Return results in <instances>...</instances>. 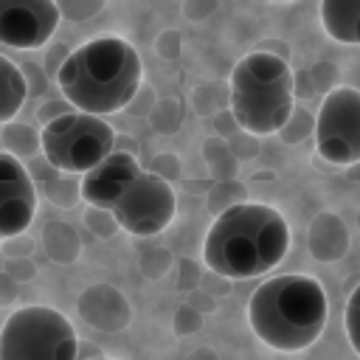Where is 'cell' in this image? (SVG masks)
I'll return each mask as SVG.
<instances>
[{
	"instance_id": "10",
	"label": "cell",
	"mask_w": 360,
	"mask_h": 360,
	"mask_svg": "<svg viewBox=\"0 0 360 360\" xmlns=\"http://www.w3.org/2000/svg\"><path fill=\"white\" fill-rule=\"evenodd\" d=\"M37 180L28 166L11 152H0V239L28 231L37 214Z\"/></svg>"
},
{
	"instance_id": "22",
	"label": "cell",
	"mask_w": 360,
	"mask_h": 360,
	"mask_svg": "<svg viewBox=\"0 0 360 360\" xmlns=\"http://www.w3.org/2000/svg\"><path fill=\"white\" fill-rule=\"evenodd\" d=\"M242 200H248L245 183H239L236 177H231V180H214V186L205 194V208L217 217V214H222L225 208H231V205H236Z\"/></svg>"
},
{
	"instance_id": "39",
	"label": "cell",
	"mask_w": 360,
	"mask_h": 360,
	"mask_svg": "<svg viewBox=\"0 0 360 360\" xmlns=\"http://www.w3.org/2000/svg\"><path fill=\"white\" fill-rule=\"evenodd\" d=\"M155 101H158V96L152 93V90H146V87H141L138 90V96L129 101V115H149V110L155 107Z\"/></svg>"
},
{
	"instance_id": "26",
	"label": "cell",
	"mask_w": 360,
	"mask_h": 360,
	"mask_svg": "<svg viewBox=\"0 0 360 360\" xmlns=\"http://www.w3.org/2000/svg\"><path fill=\"white\" fill-rule=\"evenodd\" d=\"M59 11H62V20L68 22H87L90 17H96L107 0H56Z\"/></svg>"
},
{
	"instance_id": "13",
	"label": "cell",
	"mask_w": 360,
	"mask_h": 360,
	"mask_svg": "<svg viewBox=\"0 0 360 360\" xmlns=\"http://www.w3.org/2000/svg\"><path fill=\"white\" fill-rule=\"evenodd\" d=\"M307 250L321 264H335L349 253V228L335 211H321L307 228Z\"/></svg>"
},
{
	"instance_id": "23",
	"label": "cell",
	"mask_w": 360,
	"mask_h": 360,
	"mask_svg": "<svg viewBox=\"0 0 360 360\" xmlns=\"http://www.w3.org/2000/svg\"><path fill=\"white\" fill-rule=\"evenodd\" d=\"M315 118H318V112H312V110L295 104L292 112H290V118L284 121V127H281L276 135L281 138V143L295 146V143L307 141L309 135H315Z\"/></svg>"
},
{
	"instance_id": "11",
	"label": "cell",
	"mask_w": 360,
	"mask_h": 360,
	"mask_svg": "<svg viewBox=\"0 0 360 360\" xmlns=\"http://www.w3.org/2000/svg\"><path fill=\"white\" fill-rule=\"evenodd\" d=\"M141 174V163L135 152L112 149L104 160H98L93 169L82 174V200L101 208H115L121 194L129 188V183Z\"/></svg>"
},
{
	"instance_id": "42",
	"label": "cell",
	"mask_w": 360,
	"mask_h": 360,
	"mask_svg": "<svg viewBox=\"0 0 360 360\" xmlns=\"http://www.w3.org/2000/svg\"><path fill=\"white\" fill-rule=\"evenodd\" d=\"M0 281H3V298H0V304L6 307V304H8L11 298H14V284H20V281H17L14 276H8L6 270L0 273Z\"/></svg>"
},
{
	"instance_id": "16",
	"label": "cell",
	"mask_w": 360,
	"mask_h": 360,
	"mask_svg": "<svg viewBox=\"0 0 360 360\" xmlns=\"http://www.w3.org/2000/svg\"><path fill=\"white\" fill-rule=\"evenodd\" d=\"M42 250L53 264H73L82 253V239L68 222H48L39 233Z\"/></svg>"
},
{
	"instance_id": "43",
	"label": "cell",
	"mask_w": 360,
	"mask_h": 360,
	"mask_svg": "<svg viewBox=\"0 0 360 360\" xmlns=\"http://www.w3.org/2000/svg\"><path fill=\"white\" fill-rule=\"evenodd\" d=\"M82 357H104V349H98V346H93V343H79L76 360H82Z\"/></svg>"
},
{
	"instance_id": "21",
	"label": "cell",
	"mask_w": 360,
	"mask_h": 360,
	"mask_svg": "<svg viewBox=\"0 0 360 360\" xmlns=\"http://www.w3.org/2000/svg\"><path fill=\"white\" fill-rule=\"evenodd\" d=\"M225 104H231V87L217 79L202 82L191 90V107L197 115H217L219 110H225Z\"/></svg>"
},
{
	"instance_id": "25",
	"label": "cell",
	"mask_w": 360,
	"mask_h": 360,
	"mask_svg": "<svg viewBox=\"0 0 360 360\" xmlns=\"http://www.w3.org/2000/svg\"><path fill=\"white\" fill-rule=\"evenodd\" d=\"M84 225L98 239H110V236H115V231H121L112 208H101V205H90V202H87V211H84Z\"/></svg>"
},
{
	"instance_id": "18",
	"label": "cell",
	"mask_w": 360,
	"mask_h": 360,
	"mask_svg": "<svg viewBox=\"0 0 360 360\" xmlns=\"http://www.w3.org/2000/svg\"><path fill=\"white\" fill-rule=\"evenodd\" d=\"M202 158H205V166L214 180H231L239 172V158L231 149L228 138H222V135H211L202 141Z\"/></svg>"
},
{
	"instance_id": "32",
	"label": "cell",
	"mask_w": 360,
	"mask_h": 360,
	"mask_svg": "<svg viewBox=\"0 0 360 360\" xmlns=\"http://www.w3.org/2000/svg\"><path fill=\"white\" fill-rule=\"evenodd\" d=\"M219 8V0H183L180 11L188 22H202Z\"/></svg>"
},
{
	"instance_id": "15",
	"label": "cell",
	"mask_w": 360,
	"mask_h": 360,
	"mask_svg": "<svg viewBox=\"0 0 360 360\" xmlns=\"http://www.w3.org/2000/svg\"><path fill=\"white\" fill-rule=\"evenodd\" d=\"M321 25L340 45H360V0H321Z\"/></svg>"
},
{
	"instance_id": "35",
	"label": "cell",
	"mask_w": 360,
	"mask_h": 360,
	"mask_svg": "<svg viewBox=\"0 0 360 360\" xmlns=\"http://www.w3.org/2000/svg\"><path fill=\"white\" fill-rule=\"evenodd\" d=\"M292 93H295V101H307V98L318 96L315 79H312V70H309V68L292 70Z\"/></svg>"
},
{
	"instance_id": "38",
	"label": "cell",
	"mask_w": 360,
	"mask_h": 360,
	"mask_svg": "<svg viewBox=\"0 0 360 360\" xmlns=\"http://www.w3.org/2000/svg\"><path fill=\"white\" fill-rule=\"evenodd\" d=\"M211 118H214V127H217V135H222V138H231V135H236V132L242 129L231 107H228V110H219V112H217V115H211Z\"/></svg>"
},
{
	"instance_id": "7",
	"label": "cell",
	"mask_w": 360,
	"mask_h": 360,
	"mask_svg": "<svg viewBox=\"0 0 360 360\" xmlns=\"http://www.w3.org/2000/svg\"><path fill=\"white\" fill-rule=\"evenodd\" d=\"M112 211L121 231L135 239H152L172 225L177 214V194L172 180L152 169H141V174L129 183Z\"/></svg>"
},
{
	"instance_id": "30",
	"label": "cell",
	"mask_w": 360,
	"mask_h": 360,
	"mask_svg": "<svg viewBox=\"0 0 360 360\" xmlns=\"http://www.w3.org/2000/svg\"><path fill=\"white\" fill-rule=\"evenodd\" d=\"M3 270L14 276L20 284L37 278V264L31 262V256H3Z\"/></svg>"
},
{
	"instance_id": "44",
	"label": "cell",
	"mask_w": 360,
	"mask_h": 360,
	"mask_svg": "<svg viewBox=\"0 0 360 360\" xmlns=\"http://www.w3.org/2000/svg\"><path fill=\"white\" fill-rule=\"evenodd\" d=\"M270 3H295V0H270Z\"/></svg>"
},
{
	"instance_id": "31",
	"label": "cell",
	"mask_w": 360,
	"mask_h": 360,
	"mask_svg": "<svg viewBox=\"0 0 360 360\" xmlns=\"http://www.w3.org/2000/svg\"><path fill=\"white\" fill-rule=\"evenodd\" d=\"M183 51V37L177 28H166L155 37V53L163 56V59H177Z\"/></svg>"
},
{
	"instance_id": "19",
	"label": "cell",
	"mask_w": 360,
	"mask_h": 360,
	"mask_svg": "<svg viewBox=\"0 0 360 360\" xmlns=\"http://www.w3.org/2000/svg\"><path fill=\"white\" fill-rule=\"evenodd\" d=\"M0 141H3V149L17 155L20 160L22 158H37L42 155V132H37L34 127L28 124H14V121H3L0 127Z\"/></svg>"
},
{
	"instance_id": "37",
	"label": "cell",
	"mask_w": 360,
	"mask_h": 360,
	"mask_svg": "<svg viewBox=\"0 0 360 360\" xmlns=\"http://www.w3.org/2000/svg\"><path fill=\"white\" fill-rule=\"evenodd\" d=\"M152 172H158V174H163L166 180H177L180 177V158L177 155H169V152H163V155H155V160H152V166H149Z\"/></svg>"
},
{
	"instance_id": "24",
	"label": "cell",
	"mask_w": 360,
	"mask_h": 360,
	"mask_svg": "<svg viewBox=\"0 0 360 360\" xmlns=\"http://www.w3.org/2000/svg\"><path fill=\"white\" fill-rule=\"evenodd\" d=\"M135 262H138L141 276L149 278V281L163 278V276L174 267L172 250H169V248H160V245H143V248H138V259H135Z\"/></svg>"
},
{
	"instance_id": "36",
	"label": "cell",
	"mask_w": 360,
	"mask_h": 360,
	"mask_svg": "<svg viewBox=\"0 0 360 360\" xmlns=\"http://www.w3.org/2000/svg\"><path fill=\"white\" fill-rule=\"evenodd\" d=\"M177 270L183 273V276L177 278V287H180L183 292H191V290H197V287L202 284V273L197 270V262L180 259V262H177Z\"/></svg>"
},
{
	"instance_id": "8",
	"label": "cell",
	"mask_w": 360,
	"mask_h": 360,
	"mask_svg": "<svg viewBox=\"0 0 360 360\" xmlns=\"http://www.w3.org/2000/svg\"><path fill=\"white\" fill-rule=\"evenodd\" d=\"M315 149L332 166L360 163V90L338 84L318 107Z\"/></svg>"
},
{
	"instance_id": "9",
	"label": "cell",
	"mask_w": 360,
	"mask_h": 360,
	"mask_svg": "<svg viewBox=\"0 0 360 360\" xmlns=\"http://www.w3.org/2000/svg\"><path fill=\"white\" fill-rule=\"evenodd\" d=\"M62 22L56 0H0V42L17 51L45 48Z\"/></svg>"
},
{
	"instance_id": "28",
	"label": "cell",
	"mask_w": 360,
	"mask_h": 360,
	"mask_svg": "<svg viewBox=\"0 0 360 360\" xmlns=\"http://www.w3.org/2000/svg\"><path fill=\"white\" fill-rule=\"evenodd\" d=\"M172 329H174V335H180V338L197 335V332L202 329V312H200L191 301L180 304L177 312H174V318H172Z\"/></svg>"
},
{
	"instance_id": "17",
	"label": "cell",
	"mask_w": 360,
	"mask_h": 360,
	"mask_svg": "<svg viewBox=\"0 0 360 360\" xmlns=\"http://www.w3.org/2000/svg\"><path fill=\"white\" fill-rule=\"evenodd\" d=\"M0 76H3V104H0V124L14 121L20 107L28 98V79L20 65H14L8 56H0Z\"/></svg>"
},
{
	"instance_id": "20",
	"label": "cell",
	"mask_w": 360,
	"mask_h": 360,
	"mask_svg": "<svg viewBox=\"0 0 360 360\" xmlns=\"http://www.w3.org/2000/svg\"><path fill=\"white\" fill-rule=\"evenodd\" d=\"M149 124L158 135H174L180 127H183V118H186V104L177 98V96H160L155 101V107L149 110Z\"/></svg>"
},
{
	"instance_id": "3",
	"label": "cell",
	"mask_w": 360,
	"mask_h": 360,
	"mask_svg": "<svg viewBox=\"0 0 360 360\" xmlns=\"http://www.w3.org/2000/svg\"><path fill=\"white\" fill-rule=\"evenodd\" d=\"M329 315V301L312 276L281 273L264 278L248 298V323L253 335L276 352L309 349Z\"/></svg>"
},
{
	"instance_id": "4",
	"label": "cell",
	"mask_w": 360,
	"mask_h": 360,
	"mask_svg": "<svg viewBox=\"0 0 360 360\" xmlns=\"http://www.w3.org/2000/svg\"><path fill=\"white\" fill-rule=\"evenodd\" d=\"M231 87V110L242 129L264 138L276 135L295 107L292 93V68L284 56L270 51L245 53L228 79Z\"/></svg>"
},
{
	"instance_id": "27",
	"label": "cell",
	"mask_w": 360,
	"mask_h": 360,
	"mask_svg": "<svg viewBox=\"0 0 360 360\" xmlns=\"http://www.w3.org/2000/svg\"><path fill=\"white\" fill-rule=\"evenodd\" d=\"M343 326H346V338H349L352 349L360 354V284H357V287L349 292V298H346Z\"/></svg>"
},
{
	"instance_id": "6",
	"label": "cell",
	"mask_w": 360,
	"mask_h": 360,
	"mask_svg": "<svg viewBox=\"0 0 360 360\" xmlns=\"http://www.w3.org/2000/svg\"><path fill=\"white\" fill-rule=\"evenodd\" d=\"M42 155L62 172L84 174L98 160H104L118 141V132L104 121V115L87 110H70L42 129Z\"/></svg>"
},
{
	"instance_id": "33",
	"label": "cell",
	"mask_w": 360,
	"mask_h": 360,
	"mask_svg": "<svg viewBox=\"0 0 360 360\" xmlns=\"http://www.w3.org/2000/svg\"><path fill=\"white\" fill-rule=\"evenodd\" d=\"M22 68V73H25V79H28V90L34 93V96H45L48 93V70L42 68V65H37V62H22L20 65Z\"/></svg>"
},
{
	"instance_id": "2",
	"label": "cell",
	"mask_w": 360,
	"mask_h": 360,
	"mask_svg": "<svg viewBox=\"0 0 360 360\" xmlns=\"http://www.w3.org/2000/svg\"><path fill=\"white\" fill-rule=\"evenodd\" d=\"M143 65L124 37H93L73 48L56 73L59 93L76 107L96 115L121 112L138 96Z\"/></svg>"
},
{
	"instance_id": "29",
	"label": "cell",
	"mask_w": 360,
	"mask_h": 360,
	"mask_svg": "<svg viewBox=\"0 0 360 360\" xmlns=\"http://www.w3.org/2000/svg\"><path fill=\"white\" fill-rule=\"evenodd\" d=\"M309 70H312L318 96H326L329 90H335L340 84V68L332 62H315V65H309Z\"/></svg>"
},
{
	"instance_id": "40",
	"label": "cell",
	"mask_w": 360,
	"mask_h": 360,
	"mask_svg": "<svg viewBox=\"0 0 360 360\" xmlns=\"http://www.w3.org/2000/svg\"><path fill=\"white\" fill-rule=\"evenodd\" d=\"M211 295H214V292H208L205 287H197V290H191V295H188V301H191V304H194V307H197V309H200V312L205 315V312H211V309L217 307Z\"/></svg>"
},
{
	"instance_id": "12",
	"label": "cell",
	"mask_w": 360,
	"mask_h": 360,
	"mask_svg": "<svg viewBox=\"0 0 360 360\" xmlns=\"http://www.w3.org/2000/svg\"><path fill=\"white\" fill-rule=\"evenodd\" d=\"M76 312L90 329L98 332H124L132 323L129 298L107 281H96L84 287L76 298Z\"/></svg>"
},
{
	"instance_id": "1",
	"label": "cell",
	"mask_w": 360,
	"mask_h": 360,
	"mask_svg": "<svg viewBox=\"0 0 360 360\" xmlns=\"http://www.w3.org/2000/svg\"><path fill=\"white\" fill-rule=\"evenodd\" d=\"M290 248V228L278 208L242 200L214 217L202 262L228 278H256L278 267Z\"/></svg>"
},
{
	"instance_id": "34",
	"label": "cell",
	"mask_w": 360,
	"mask_h": 360,
	"mask_svg": "<svg viewBox=\"0 0 360 360\" xmlns=\"http://www.w3.org/2000/svg\"><path fill=\"white\" fill-rule=\"evenodd\" d=\"M70 110H76V107L62 96V98H45V104H39L34 115H37V121L45 127L48 121H53V118H59V115H65V112H70Z\"/></svg>"
},
{
	"instance_id": "41",
	"label": "cell",
	"mask_w": 360,
	"mask_h": 360,
	"mask_svg": "<svg viewBox=\"0 0 360 360\" xmlns=\"http://www.w3.org/2000/svg\"><path fill=\"white\" fill-rule=\"evenodd\" d=\"M259 48H262V51H270V53H276V56H284V59L290 56V48H287L284 39H262Z\"/></svg>"
},
{
	"instance_id": "14",
	"label": "cell",
	"mask_w": 360,
	"mask_h": 360,
	"mask_svg": "<svg viewBox=\"0 0 360 360\" xmlns=\"http://www.w3.org/2000/svg\"><path fill=\"white\" fill-rule=\"evenodd\" d=\"M28 169H31V174H34V180H37L39 194H42L45 200L56 202L59 208H70V205H76V200L82 197V177L76 180L73 172L56 169L53 163L45 160V155H42V158H34V163H31Z\"/></svg>"
},
{
	"instance_id": "45",
	"label": "cell",
	"mask_w": 360,
	"mask_h": 360,
	"mask_svg": "<svg viewBox=\"0 0 360 360\" xmlns=\"http://www.w3.org/2000/svg\"><path fill=\"white\" fill-rule=\"evenodd\" d=\"M357 228H360V211H357Z\"/></svg>"
},
{
	"instance_id": "5",
	"label": "cell",
	"mask_w": 360,
	"mask_h": 360,
	"mask_svg": "<svg viewBox=\"0 0 360 360\" xmlns=\"http://www.w3.org/2000/svg\"><path fill=\"white\" fill-rule=\"evenodd\" d=\"M79 335L53 307L14 309L0 329V360H76Z\"/></svg>"
}]
</instances>
